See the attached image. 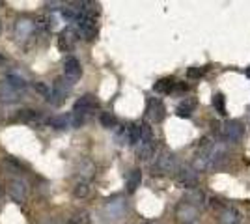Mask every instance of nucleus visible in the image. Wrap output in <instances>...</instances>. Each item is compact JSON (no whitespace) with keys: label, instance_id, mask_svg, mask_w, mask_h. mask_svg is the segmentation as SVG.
<instances>
[{"label":"nucleus","instance_id":"nucleus-1","mask_svg":"<svg viewBox=\"0 0 250 224\" xmlns=\"http://www.w3.org/2000/svg\"><path fill=\"white\" fill-rule=\"evenodd\" d=\"M176 221L179 224H196L198 221V215H200V207H196V206H192L189 202L181 200L176 206Z\"/></svg>","mask_w":250,"mask_h":224},{"label":"nucleus","instance_id":"nucleus-2","mask_svg":"<svg viewBox=\"0 0 250 224\" xmlns=\"http://www.w3.org/2000/svg\"><path fill=\"white\" fill-rule=\"evenodd\" d=\"M125 211H127L125 200L116 196V198H112L105 204V207L101 209V217H103V221H118L125 215Z\"/></svg>","mask_w":250,"mask_h":224},{"label":"nucleus","instance_id":"nucleus-3","mask_svg":"<svg viewBox=\"0 0 250 224\" xmlns=\"http://www.w3.org/2000/svg\"><path fill=\"white\" fill-rule=\"evenodd\" d=\"M174 166H176V155L168 150H163V152H159L157 159H155L153 172L155 174H168L174 170Z\"/></svg>","mask_w":250,"mask_h":224},{"label":"nucleus","instance_id":"nucleus-4","mask_svg":"<svg viewBox=\"0 0 250 224\" xmlns=\"http://www.w3.org/2000/svg\"><path fill=\"white\" fill-rule=\"evenodd\" d=\"M222 135H224V138L228 142L237 144V142H241L243 135H245V127H243V123L237 121V120H228L226 123H224V127H222Z\"/></svg>","mask_w":250,"mask_h":224},{"label":"nucleus","instance_id":"nucleus-5","mask_svg":"<svg viewBox=\"0 0 250 224\" xmlns=\"http://www.w3.org/2000/svg\"><path fill=\"white\" fill-rule=\"evenodd\" d=\"M176 181H178V185L181 189H196V185H198V174L192 170V168H181L178 172V176H176Z\"/></svg>","mask_w":250,"mask_h":224},{"label":"nucleus","instance_id":"nucleus-6","mask_svg":"<svg viewBox=\"0 0 250 224\" xmlns=\"http://www.w3.org/2000/svg\"><path fill=\"white\" fill-rule=\"evenodd\" d=\"M97 108V99L94 95L86 94L83 95L81 99H77V103L73 106V114H79V116H83V114H90V112H94Z\"/></svg>","mask_w":250,"mask_h":224},{"label":"nucleus","instance_id":"nucleus-7","mask_svg":"<svg viewBox=\"0 0 250 224\" xmlns=\"http://www.w3.org/2000/svg\"><path fill=\"white\" fill-rule=\"evenodd\" d=\"M8 192L15 202L19 204H24L26 198H28V187L23 179H12L10 181V187H8Z\"/></svg>","mask_w":250,"mask_h":224},{"label":"nucleus","instance_id":"nucleus-8","mask_svg":"<svg viewBox=\"0 0 250 224\" xmlns=\"http://www.w3.org/2000/svg\"><path fill=\"white\" fill-rule=\"evenodd\" d=\"M146 112H148V118L151 120V121H163V120H165V114H167V108H165L161 99L151 97V99L148 101Z\"/></svg>","mask_w":250,"mask_h":224},{"label":"nucleus","instance_id":"nucleus-9","mask_svg":"<svg viewBox=\"0 0 250 224\" xmlns=\"http://www.w3.org/2000/svg\"><path fill=\"white\" fill-rule=\"evenodd\" d=\"M21 97H23V92L15 90L4 79L0 81V101H4V103H17Z\"/></svg>","mask_w":250,"mask_h":224},{"label":"nucleus","instance_id":"nucleus-10","mask_svg":"<svg viewBox=\"0 0 250 224\" xmlns=\"http://www.w3.org/2000/svg\"><path fill=\"white\" fill-rule=\"evenodd\" d=\"M34 30H36V23L30 21V19H19V21L15 23V28H13L17 39H26V37H30V35L34 34Z\"/></svg>","mask_w":250,"mask_h":224},{"label":"nucleus","instance_id":"nucleus-11","mask_svg":"<svg viewBox=\"0 0 250 224\" xmlns=\"http://www.w3.org/2000/svg\"><path fill=\"white\" fill-rule=\"evenodd\" d=\"M81 75H83V68H81L79 60L67 58L66 62H64V77H66L67 81L75 83L77 79H81Z\"/></svg>","mask_w":250,"mask_h":224},{"label":"nucleus","instance_id":"nucleus-12","mask_svg":"<svg viewBox=\"0 0 250 224\" xmlns=\"http://www.w3.org/2000/svg\"><path fill=\"white\" fill-rule=\"evenodd\" d=\"M77 32H73L71 28H66V30H62L60 32V37H58V45L62 51H71L73 45H75V41H77Z\"/></svg>","mask_w":250,"mask_h":224},{"label":"nucleus","instance_id":"nucleus-13","mask_svg":"<svg viewBox=\"0 0 250 224\" xmlns=\"http://www.w3.org/2000/svg\"><path fill=\"white\" fill-rule=\"evenodd\" d=\"M47 123L56 129H66V127H75V118H73V114H60V116L50 118Z\"/></svg>","mask_w":250,"mask_h":224},{"label":"nucleus","instance_id":"nucleus-14","mask_svg":"<svg viewBox=\"0 0 250 224\" xmlns=\"http://www.w3.org/2000/svg\"><path fill=\"white\" fill-rule=\"evenodd\" d=\"M239 221H241L239 211L233 207H226L222 213H218V223L220 224H239Z\"/></svg>","mask_w":250,"mask_h":224},{"label":"nucleus","instance_id":"nucleus-15","mask_svg":"<svg viewBox=\"0 0 250 224\" xmlns=\"http://www.w3.org/2000/svg\"><path fill=\"white\" fill-rule=\"evenodd\" d=\"M127 142L131 146H138L142 142V125L140 123H133L127 129Z\"/></svg>","mask_w":250,"mask_h":224},{"label":"nucleus","instance_id":"nucleus-16","mask_svg":"<svg viewBox=\"0 0 250 224\" xmlns=\"http://www.w3.org/2000/svg\"><path fill=\"white\" fill-rule=\"evenodd\" d=\"M138 159H142V161H148V159H151L155 155V142H140L138 144Z\"/></svg>","mask_w":250,"mask_h":224},{"label":"nucleus","instance_id":"nucleus-17","mask_svg":"<svg viewBox=\"0 0 250 224\" xmlns=\"http://www.w3.org/2000/svg\"><path fill=\"white\" fill-rule=\"evenodd\" d=\"M194 108H196V99H183L178 105L176 112H178V116H181V118H189Z\"/></svg>","mask_w":250,"mask_h":224},{"label":"nucleus","instance_id":"nucleus-18","mask_svg":"<svg viewBox=\"0 0 250 224\" xmlns=\"http://www.w3.org/2000/svg\"><path fill=\"white\" fill-rule=\"evenodd\" d=\"M140 183H142V172L138 168H134V170L129 172V176H127V190L134 192V190L140 187Z\"/></svg>","mask_w":250,"mask_h":224},{"label":"nucleus","instance_id":"nucleus-19","mask_svg":"<svg viewBox=\"0 0 250 224\" xmlns=\"http://www.w3.org/2000/svg\"><path fill=\"white\" fill-rule=\"evenodd\" d=\"M39 118H41V114H39L37 110H32V108H23V110H19V114H17V120L23 121V123H34V121H37Z\"/></svg>","mask_w":250,"mask_h":224},{"label":"nucleus","instance_id":"nucleus-20","mask_svg":"<svg viewBox=\"0 0 250 224\" xmlns=\"http://www.w3.org/2000/svg\"><path fill=\"white\" fill-rule=\"evenodd\" d=\"M174 88H176V81H174V79H170V77L161 79V81H159V83H155V86H153V90L157 92V94H170Z\"/></svg>","mask_w":250,"mask_h":224},{"label":"nucleus","instance_id":"nucleus-21","mask_svg":"<svg viewBox=\"0 0 250 224\" xmlns=\"http://www.w3.org/2000/svg\"><path fill=\"white\" fill-rule=\"evenodd\" d=\"M4 81L10 84V86H13L15 90H19V92H24V90H26V86H28L26 79L19 77V75H15V73H10V75H6V79H4Z\"/></svg>","mask_w":250,"mask_h":224},{"label":"nucleus","instance_id":"nucleus-22","mask_svg":"<svg viewBox=\"0 0 250 224\" xmlns=\"http://www.w3.org/2000/svg\"><path fill=\"white\" fill-rule=\"evenodd\" d=\"M226 159V150H224V146H215L213 150H211V154H209V161H211V168L217 165H220L222 161Z\"/></svg>","mask_w":250,"mask_h":224},{"label":"nucleus","instance_id":"nucleus-23","mask_svg":"<svg viewBox=\"0 0 250 224\" xmlns=\"http://www.w3.org/2000/svg\"><path fill=\"white\" fill-rule=\"evenodd\" d=\"M90 194V183L86 181V179H81V181H77L75 183V187H73V196L75 198H79V200H83Z\"/></svg>","mask_w":250,"mask_h":224},{"label":"nucleus","instance_id":"nucleus-24","mask_svg":"<svg viewBox=\"0 0 250 224\" xmlns=\"http://www.w3.org/2000/svg\"><path fill=\"white\" fill-rule=\"evenodd\" d=\"M185 202H189V204H192V206L200 207V206L205 204V194H203L202 190L192 189V190H189V194L185 196Z\"/></svg>","mask_w":250,"mask_h":224},{"label":"nucleus","instance_id":"nucleus-25","mask_svg":"<svg viewBox=\"0 0 250 224\" xmlns=\"http://www.w3.org/2000/svg\"><path fill=\"white\" fill-rule=\"evenodd\" d=\"M207 168H211V161H209V155H198V157H194V161H192V170L194 172H203V170H207Z\"/></svg>","mask_w":250,"mask_h":224},{"label":"nucleus","instance_id":"nucleus-26","mask_svg":"<svg viewBox=\"0 0 250 224\" xmlns=\"http://www.w3.org/2000/svg\"><path fill=\"white\" fill-rule=\"evenodd\" d=\"M2 166L6 168V172H12V174H21V172H23L21 163L15 161L13 157H4V159H2Z\"/></svg>","mask_w":250,"mask_h":224},{"label":"nucleus","instance_id":"nucleus-27","mask_svg":"<svg viewBox=\"0 0 250 224\" xmlns=\"http://www.w3.org/2000/svg\"><path fill=\"white\" fill-rule=\"evenodd\" d=\"M92 223V219H90V213L88 211H77L73 213V217H69V221L67 224H90Z\"/></svg>","mask_w":250,"mask_h":224},{"label":"nucleus","instance_id":"nucleus-28","mask_svg":"<svg viewBox=\"0 0 250 224\" xmlns=\"http://www.w3.org/2000/svg\"><path fill=\"white\" fill-rule=\"evenodd\" d=\"M64 99H66V95L62 94V92L54 90V88H50V92H49V95H47V101L50 103V105L60 106L62 103H64Z\"/></svg>","mask_w":250,"mask_h":224},{"label":"nucleus","instance_id":"nucleus-29","mask_svg":"<svg viewBox=\"0 0 250 224\" xmlns=\"http://www.w3.org/2000/svg\"><path fill=\"white\" fill-rule=\"evenodd\" d=\"M99 121H101V125H103V127H107V129H114V127H116V123H118L116 118H114L110 112H103V114H101V118H99Z\"/></svg>","mask_w":250,"mask_h":224},{"label":"nucleus","instance_id":"nucleus-30","mask_svg":"<svg viewBox=\"0 0 250 224\" xmlns=\"http://www.w3.org/2000/svg\"><path fill=\"white\" fill-rule=\"evenodd\" d=\"M213 105L218 110V114H226V99L222 94H215L213 97Z\"/></svg>","mask_w":250,"mask_h":224},{"label":"nucleus","instance_id":"nucleus-31","mask_svg":"<svg viewBox=\"0 0 250 224\" xmlns=\"http://www.w3.org/2000/svg\"><path fill=\"white\" fill-rule=\"evenodd\" d=\"M203 68H191V69L187 71V75L191 77V79H198V77H202L203 75Z\"/></svg>","mask_w":250,"mask_h":224},{"label":"nucleus","instance_id":"nucleus-32","mask_svg":"<svg viewBox=\"0 0 250 224\" xmlns=\"http://www.w3.org/2000/svg\"><path fill=\"white\" fill-rule=\"evenodd\" d=\"M34 88H36L39 94H45V95H49V92H50L47 88V84H43V83H36L34 84Z\"/></svg>","mask_w":250,"mask_h":224},{"label":"nucleus","instance_id":"nucleus-33","mask_svg":"<svg viewBox=\"0 0 250 224\" xmlns=\"http://www.w3.org/2000/svg\"><path fill=\"white\" fill-rule=\"evenodd\" d=\"M60 2H47V8L49 10H58Z\"/></svg>","mask_w":250,"mask_h":224},{"label":"nucleus","instance_id":"nucleus-34","mask_svg":"<svg viewBox=\"0 0 250 224\" xmlns=\"http://www.w3.org/2000/svg\"><path fill=\"white\" fill-rule=\"evenodd\" d=\"M41 224H56V223H54L50 217H47V219H43V221H41Z\"/></svg>","mask_w":250,"mask_h":224},{"label":"nucleus","instance_id":"nucleus-35","mask_svg":"<svg viewBox=\"0 0 250 224\" xmlns=\"http://www.w3.org/2000/svg\"><path fill=\"white\" fill-rule=\"evenodd\" d=\"M4 62H6V60H4V56H2V54H0V66H2V64H4Z\"/></svg>","mask_w":250,"mask_h":224},{"label":"nucleus","instance_id":"nucleus-36","mask_svg":"<svg viewBox=\"0 0 250 224\" xmlns=\"http://www.w3.org/2000/svg\"><path fill=\"white\" fill-rule=\"evenodd\" d=\"M247 77H249V79H250V66H249V68H247Z\"/></svg>","mask_w":250,"mask_h":224},{"label":"nucleus","instance_id":"nucleus-37","mask_svg":"<svg viewBox=\"0 0 250 224\" xmlns=\"http://www.w3.org/2000/svg\"><path fill=\"white\" fill-rule=\"evenodd\" d=\"M0 32H2V23H0Z\"/></svg>","mask_w":250,"mask_h":224},{"label":"nucleus","instance_id":"nucleus-38","mask_svg":"<svg viewBox=\"0 0 250 224\" xmlns=\"http://www.w3.org/2000/svg\"><path fill=\"white\" fill-rule=\"evenodd\" d=\"M0 196H2V189H0Z\"/></svg>","mask_w":250,"mask_h":224}]
</instances>
